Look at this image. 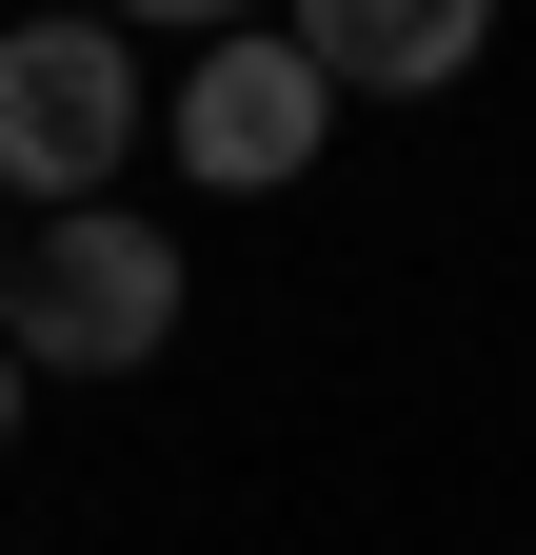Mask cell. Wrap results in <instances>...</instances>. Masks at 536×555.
<instances>
[{
	"mask_svg": "<svg viewBox=\"0 0 536 555\" xmlns=\"http://www.w3.org/2000/svg\"><path fill=\"white\" fill-rule=\"evenodd\" d=\"M0 337H21V377H140L179 337V238L140 198H100V219H40L21 278H0Z\"/></svg>",
	"mask_w": 536,
	"mask_h": 555,
	"instance_id": "obj_1",
	"label": "cell"
},
{
	"mask_svg": "<svg viewBox=\"0 0 536 555\" xmlns=\"http://www.w3.org/2000/svg\"><path fill=\"white\" fill-rule=\"evenodd\" d=\"M119 159H140V60H119L100 21H21V40H0V198L100 219Z\"/></svg>",
	"mask_w": 536,
	"mask_h": 555,
	"instance_id": "obj_2",
	"label": "cell"
},
{
	"mask_svg": "<svg viewBox=\"0 0 536 555\" xmlns=\"http://www.w3.org/2000/svg\"><path fill=\"white\" fill-rule=\"evenodd\" d=\"M318 119H339V80H318L298 40H199V80H179V159L219 179V198H279V179H318Z\"/></svg>",
	"mask_w": 536,
	"mask_h": 555,
	"instance_id": "obj_3",
	"label": "cell"
},
{
	"mask_svg": "<svg viewBox=\"0 0 536 555\" xmlns=\"http://www.w3.org/2000/svg\"><path fill=\"white\" fill-rule=\"evenodd\" d=\"M298 60H318V80H339V100H437V80H477V0H318V21H279Z\"/></svg>",
	"mask_w": 536,
	"mask_h": 555,
	"instance_id": "obj_4",
	"label": "cell"
},
{
	"mask_svg": "<svg viewBox=\"0 0 536 555\" xmlns=\"http://www.w3.org/2000/svg\"><path fill=\"white\" fill-rule=\"evenodd\" d=\"M21 397H40V377H21V337H0V437H21Z\"/></svg>",
	"mask_w": 536,
	"mask_h": 555,
	"instance_id": "obj_5",
	"label": "cell"
},
{
	"mask_svg": "<svg viewBox=\"0 0 536 555\" xmlns=\"http://www.w3.org/2000/svg\"><path fill=\"white\" fill-rule=\"evenodd\" d=\"M0 278H21V238H0Z\"/></svg>",
	"mask_w": 536,
	"mask_h": 555,
	"instance_id": "obj_6",
	"label": "cell"
}]
</instances>
